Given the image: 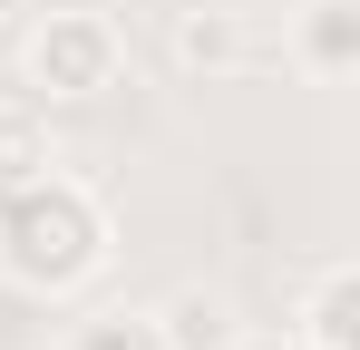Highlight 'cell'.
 Returning <instances> with one entry per match:
<instances>
[{"instance_id":"1","label":"cell","mask_w":360,"mask_h":350,"mask_svg":"<svg viewBox=\"0 0 360 350\" xmlns=\"http://www.w3.org/2000/svg\"><path fill=\"white\" fill-rule=\"evenodd\" d=\"M98 263H108V205L78 175L39 166V175H20V185H0V283L59 302Z\"/></svg>"},{"instance_id":"2","label":"cell","mask_w":360,"mask_h":350,"mask_svg":"<svg viewBox=\"0 0 360 350\" xmlns=\"http://www.w3.org/2000/svg\"><path fill=\"white\" fill-rule=\"evenodd\" d=\"M117 58L127 39L108 10H49L20 49V78H30V98H98V88H117Z\"/></svg>"},{"instance_id":"3","label":"cell","mask_w":360,"mask_h":350,"mask_svg":"<svg viewBox=\"0 0 360 350\" xmlns=\"http://www.w3.org/2000/svg\"><path fill=\"white\" fill-rule=\"evenodd\" d=\"M292 58L321 78V88H341V78H351V58H360V0H311V10H302V30H292Z\"/></svg>"},{"instance_id":"4","label":"cell","mask_w":360,"mask_h":350,"mask_svg":"<svg viewBox=\"0 0 360 350\" xmlns=\"http://www.w3.org/2000/svg\"><path fill=\"white\" fill-rule=\"evenodd\" d=\"M156 341H166V350H224V341H234V302H224L214 283L166 292V302H156Z\"/></svg>"},{"instance_id":"5","label":"cell","mask_w":360,"mask_h":350,"mask_svg":"<svg viewBox=\"0 0 360 350\" xmlns=\"http://www.w3.org/2000/svg\"><path fill=\"white\" fill-rule=\"evenodd\" d=\"M243 58H253V39H243L234 10H185L176 20V68L185 78H234Z\"/></svg>"},{"instance_id":"6","label":"cell","mask_w":360,"mask_h":350,"mask_svg":"<svg viewBox=\"0 0 360 350\" xmlns=\"http://www.w3.org/2000/svg\"><path fill=\"white\" fill-rule=\"evenodd\" d=\"M351 302H360L351 263H321V273H311V302H302V331H292V341H302V350H351Z\"/></svg>"},{"instance_id":"7","label":"cell","mask_w":360,"mask_h":350,"mask_svg":"<svg viewBox=\"0 0 360 350\" xmlns=\"http://www.w3.org/2000/svg\"><path fill=\"white\" fill-rule=\"evenodd\" d=\"M49 350H166V341H156V311H88Z\"/></svg>"},{"instance_id":"8","label":"cell","mask_w":360,"mask_h":350,"mask_svg":"<svg viewBox=\"0 0 360 350\" xmlns=\"http://www.w3.org/2000/svg\"><path fill=\"white\" fill-rule=\"evenodd\" d=\"M59 331H49V302L20 283H0V350H49Z\"/></svg>"},{"instance_id":"9","label":"cell","mask_w":360,"mask_h":350,"mask_svg":"<svg viewBox=\"0 0 360 350\" xmlns=\"http://www.w3.org/2000/svg\"><path fill=\"white\" fill-rule=\"evenodd\" d=\"M49 166V146H39V127L30 117H0V185H20V175Z\"/></svg>"},{"instance_id":"10","label":"cell","mask_w":360,"mask_h":350,"mask_svg":"<svg viewBox=\"0 0 360 350\" xmlns=\"http://www.w3.org/2000/svg\"><path fill=\"white\" fill-rule=\"evenodd\" d=\"M224 350H302V341H292V331H234Z\"/></svg>"}]
</instances>
